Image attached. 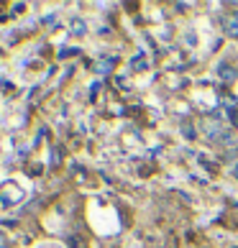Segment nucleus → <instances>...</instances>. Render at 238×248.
Segmentation results:
<instances>
[{
  "instance_id": "obj_1",
  "label": "nucleus",
  "mask_w": 238,
  "mask_h": 248,
  "mask_svg": "<svg viewBox=\"0 0 238 248\" xmlns=\"http://www.w3.org/2000/svg\"><path fill=\"white\" fill-rule=\"evenodd\" d=\"M228 33H231V36H238V13H233L231 23H228Z\"/></svg>"
},
{
  "instance_id": "obj_2",
  "label": "nucleus",
  "mask_w": 238,
  "mask_h": 248,
  "mask_svg": "<svg viewBox=\"0 0 238 248\" xmlns=\"http://www.w3.org/2000/svg\"><path fill=\"white\" fill-rule=\"evenodd\" d=\"M221 72H223V79H233V77H236V72L228 69V67H221Z\"/></svg>"
},
{
  "instance_id": "obj_3",
  "label": "nucleus",
  "mask_w": 238,
  "mask_h": 248,
  "mask_svg": "<svg viewBox=\"0 0 238 248\" xmlns=\"http://www.w3.org/2000/svg\"><path fill=\"white\" fill-rule=\"evenodd\" d=\"M72 29H75L77 33H82V31H85V23H82V21H75V23H72Z\"/></svg>"
},
{
  "instance_id": "obj_4",
  "label": "nucleus",
  "mask_w": 238,
  "mask_h": 248,
  "mask_svg": "<svg viewBox=\"0 0 238 248\" xmlns=\"http://www.w3.org/2000/svg\"><path fill=\"white\" fill-rule=\"evenodd\" d=\"M231 123L238 125V110H231Z\"/></svg>"
},
{
  "instance_id": "obj_5",
  "label": "nucleus",
  "mask_w": 238,
  "mask_h": 248,
  "mask_svg": "<svg viewBox=\"0 0 238 248\" xmlns=\"http://www.w3.org/2000/svg\"><path fill=\"white\" fill-rule=\"evenodd\" d=\"M233 177L238 179V164H236V169H233Z\"/></svg>"
}]
</instances>
